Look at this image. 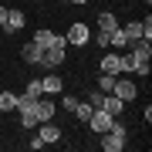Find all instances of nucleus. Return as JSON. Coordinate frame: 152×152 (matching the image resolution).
Returning a JSON list of instances; mask_svg holds the SVG:
<instances>
[{
    "mask_svg": "<svg viewBox=\"0 0 152 152\" xmlns=\"http://www.w3.org/2000/svg\"><path fill=\"white\" fill-rule=\"evenodd\" d=\"M129 48H132V58H129V71L149 75V71H152V64H149V58H152V48H149V41H132Z\"/></svg>",
    "mask_w": 152,
    "mask_h": 152,
    "instance_id": "nucleus-1",
    "label": "nucleus"
},
{
    "mask_svg": "<svg viewBox=\"0 0 152 152\" xmlns=\"http://www.w3.org/2000/svg\"><path fill=\"white\" fill-rule=\"evenodd\" d=\"M102 149L105 152H122L125 149V129H122L118 122H115L108 132H102Z\"/></svg>",
    "mask_w": 152,
    "mask_h": 152,
    "instance_id": "nucleus-2",
    "label": "nucleus"
},
{
    "mask_svg": "<svg viewBox=\"0 0 152 152\" xmlns=\"http://www.w3.org/2000/svg\"><path fill=\"white\" fill-rule=\"evenodd\" d=\"M102 71L105 75H122V71H129V58L122 51H112V54L102 58Z\"/></svg>",
    "mask_w": 152,
    "mask_h": 152,
    "instance_id": "nucleus-3",
    "label": "nucleus"
},
{
    "mask_svg": "<svg viewBox=\"0 0 152 152\" xmlns=\"http://www.w3.org/2000/svg\"><path fill=\"white\" fill-rule=\"evenodd\" d=\"M88 125H91L95 135H102V132H108L112 125H115V118H112L105 108H95V112H91V118H88Z\"/></svg>",
    "mask_w": 152,
    "mask_h": 152,
    "instance_id": "nucleus-4",
    "label": "nucleus"
},
{
    "mask_svg": "<svg viewBox=\"0 0 152 152\" xmlns=\"http://www.w3.org/2000/svg\"><path fill=\"white\" fill-rule=\"evenodd\" d=\"M64 37H68V44H75V48H85L88 37H91V31H88V24H71V31Z\"/></svg>",
    "mask_w": 152,
    "mask_h": 152,
    "instance_id": "nucleus-5",
    "label": "nucleus"
},
{
    "mask_svg": "<svg viewBox=\"0 0 152 152\" xmlns=\"http://www.w3.org/2000/svg\"><path fill=\"white\" fill-rule=\"evenodd\" d=\"M112 95H118L122 102H132V98L139 95V88H135V81H129V78H115V91Z\"/></svg>",
    "mask_w": 152,
    "mask_h": 152,
    "instance_id": "nucleus-6",
    "label": "nucleus"
},
{
    "mask_svg": "<svg viewBox=\"0 0 152 152\" xmlns=\"http://www.w3.org/2000/svg\"><path fill=\"white\" fill-rule=\"evenodd\" d=\"M34 115H37V125H41V122H51V118H54V102L41 95L37 105H34Z\"/></svg>",
    "mask_w": 152,
    "mask_h": 152,
    "instance_id": "nucleus-7",
    "label": "nucleus"
},
{
    "mask_svg": "<svg viewBox=\"0 0 152 152\" xmlns=\"http://www.w3.org/2000/svg\"><path fill=\"white\" fill-rule=\"evenodd\" d=\"M24 24H27V14L17 10V7H10V10H7V20H4V31L7 34H10V31H20Z\"/></svg>",
    "mask_w": 152,
    "mask_h": 152,
    "instance_id": "nucleus-8",
    "label": "nucleus"
},
{
    "mask_svg": "<svg viewBox=\"0 0 152 152\" xmlns=\"http://www.w3.org/2000/svg\"><path fill=\"white\" fill-rule=\"evenodd\" d=\"M41 64H44V68H58V64H64V48H44Z\"/></svg>",
    "mask_w": 152,
    "mask_h": 152,
    "instance_id": "nucleus-9",
    "label": "nucleus"
},
{
    "mask_svg": "<svg viewBox=\"0 0 152 152\" xmlns=\"http://www.w3.org/2000/svg\"><path fill=\"white\" fill-rule=\"evenodd\" d=\"M20 58H24V64H41V58H44V48H37V44H24L20 48Z\"/></svg>",
    "mask_w": 152,
    "mask_h": 152,
    "instance_id": "nucleus-10",
    "label": "nucleus"
},
{
    "mask_svg": "<svg viewBox=\"0 0 152 152\" xmlns=\"http://www.w3.org/2000/svg\"><path fill=\"white\" fill-rule=\"evenodd\" d=\"M41 91L44 95H61L64 91V81H61L58 75H48V78H41Z\"/></svg>",
    "mask_w": 152,
    "mask_h": 152,
    "instance_id": "nucleus-11",
    "label": "nucleus"
},
{
    "mask_svg": "<svg viewBox=\"0 0 152 152\" xmlns=\"http://www.w3.org/2000/svg\"><path fill=\"white\" fill-rule=\"evenodd\" d=\"M37 139L44 142V145H48V142H58L61 139V129L54 122H41V132H37Z\"/></svg>",
    "mask_w": 152,
    "mask_h": 152,
    "instance_id": "nucleus-12",
    "label": "nucleus"
},
{
    "mask_svg": "<svg viewBox=\"0 0 152 152\" xmlns=\"http://www.w3.org/2000/svg\"><path fill=\"white\" fill-rule=\"evenodd\" d=\"M102 108H105V112H108L112 118H115V115H122V108H125V102H122L118 95H105V102H102Z\"/></svg>",
    "mask_w": 152,
    "mask_h": 152,
    "instance_id": "nucleus-13",
    "label": "nucleus"
},
{
    "mask_svg": "<svg viewBox=\"0 0 152 152\" xmlns=\"http://www.w3.org/2000/svg\"><path fill=\"white\" fill-rule=\"evenodd\" d=\"M115 27H118V17H115V14H108V10H105V14H98V31H115Z\"/></svg>",
    "mask_w": 152,
    "mask_h": 152,
    "instance_id": "nucleus-14",
    "label": "nucleus"
},
{
    "mask_svg": "<svg viewBox=\"0 0 152 152\" xmlns=\"http://www.w3.org/2000/svg\"><path fill=\"white\" fill-rule=\"evenodd\" d=\"M122 34H125V41H142V24L139 20H132V24H125V27H122Z\"/></svg>",
    "mask_w": 152,
    "mask_h": 152,
    "instance_id": "nucleus-15",
    "label": "nucleus"
},
{
    "mask_svg": "<svg viewBox=\"0 0 152 152\" xmlns=\"http://www.w3.org/2000/svg\"><path fill=\"white\" fill-rule=\"evenodd\" d=\"M115 78H118V75H105V71H102V75H98V91L112 95L115 91Z\"/></svg>",
    "mask_w": 152,
    "mask_h": 152,
    "instance_id": "nucleus-16",
    "label": "nucleus"
},
{
    "mask_svg": "<svg viewBox=\"0 0 152 152\" xmlns=\"http://www.w3.org/2000/svg\"><path fill=\"white\" fill-rule=\"evenodd\" d=\"M108 48H115V51L129 48V41H125V34H122V27H115V31L108 34Z\"/></svg>",
    "mask_w": 152,
    "mask_h": 152,
    "instance_id": "nucleus-17",
    "label": "nucleus"
},
{
    "mask_svg": "<svg viewBox=\"0 0 152 152\" xmlns=\"http://www.w3.org/2000/svg\"><path fill=\"white\" fill-rule=\"evenodd\" d=\"M0 108L4 112H17V95L14 91H0Z\"/></svg>",
    "mask_w": 152,
    "mask_h": 152,
    "instance_id": "nucleus-18",
    "label": "nucleus"
},
{
    "mask_svg": "<svg viewBox=\"0 0 152 152\" xmlns=\"http://www.w3.org/2000/svg\"><path fill=\"white\" fill-rule=\"evenodd\" d=\"M34 44H37V48H51V44H54V31H37L34 34Z\"/></svg>",
    "mask_w": 152,
    "mask_h": 152,
    "instance_id": "nucleus-19",
    "label": "nucleus"
},
{
    "mask_svg": "<svg viewBox=\"0 0 152 152\" xmlns=\"http://www.w3.org/2000/svg\"><path fill=\"white\" fill-rule=\"evenodd\" d=\"M91 112H95V108H91L88 102H78V105H75V115H78L81 122H88V118H91Z\"/></svg>",
    "mask_w": 152,
    "mask_h": 152,
    "instance_id": "nucleus-20",
    "label": "nucleus"
},
{
    "mask_svg": "<svg viewBox=\"0 0 152 152\" xmlns=\"http://www.w3.org/2000/svg\"><path fill=\"white\" fill-rule=\"evenodd\" d=\"M102 102H105V91L91 88V91H88V105H91V108H102Z\"/></svg>",
    "mask_w": 152,
    "mask_h": 152,
    "instance_id": "nucleus-21",
    "label": "nucleus"
},
{
    "mask_svg": "<svg viewBox=\"0 0 152 152\" xmlns=\"http://www.w3.org/2000/svg\"><path fill=\"white\" fill-rule=\"evenodd\" d=\"M24 91H27V95H34V98H41L44 91H41V81H37V78H34V81H27V88H24Z\"/></svg>",
    "mask_w": 152,
    "mask_h": 152,
    "instance_id": "nucleus-22",
    "label": "nucleus"
},
{
    "mask_svg": "<svg viewBox=\"0 0 152 152\" xmlns=\"http://www.w3.org/2000/svg\"><path fill=\"white\" fill-rule=\"evenodd\" d=\"M61 105H64V112H75L78 98H75V95H64V98H61Z\"/></svg>",
    "mask_w": 152,
    "mask_h": 152,
    "instance_id": "nucleus-23",
    "label": "nucleus"
},
{
    "mask_svg": "<svg viewBox=\"0 0 152 152\" xmlns=\"http://www.w3.org/2000/svg\"><path fill=\"white\" fill-rule=\"evenodd\" d=\"M142 41H152V17H145V24H142Z\"/></svg>",
    "mask_w": 152,
    "mask_h": 152,
    "instance_id": "nucleus-24",
    "label": "nucleus"
},
{
    "mask_svg": "<svg viewBox=\"0 0 152 152\" xmlns=\"http://www.w3.org/2000/svg\"><path fill=\"white\" fill-rule=\"evenodd\" d=\"M95 44H98V48H108V31H98L95 34Z\"/></svg>",
    "mask_w": 152,
    "mask_h": 152,
    "instance_id": "nucleus-25",
    "label": "nucleus"
},
{
    "mask_svg": "<svg viewBox=\"0 0 152 152\" xmlns=\"http://www.w3.org/2000/svg\"><path fill=\"white\" fill-rule=\"evenodd\" d=\"M4 20H7V7H0V27H4Z\"/></svg>",
    "mask_w": 152,
    "mask_h": 152,
    "instance_id": "nucleus-26",
    "label": "nucleus"
},
{
    "mask_svg": "<svg viewBox=\"0 0 152 152\" xmlns=\"http://www.w3.org/2000/svg\"><path fill=\"white\" fill-rule=\"evenodd\" d=\"M68 4H78V7H81V4H88V0H68Z\"/></svg>",
    "mask_w": 152,
    "mask_h": 152,
    "instance_id": "nucleus-27",
    "label": "nucleus"
},
{
    "mask_svg": "<svg viewBox=\"0 0 152 152\" xmlns=\"http://www.w3.org/2000/svg\"><path fill=\"white\" fill-rule=\"evenodd\" d=\"M0 115H4V108H0Z\"/></svg>",
    "mask_w": 152,
    "mask_h": 152,
    "instance_id": "nucleus-28",
    "label": "nucleus"
}]
</instances>
